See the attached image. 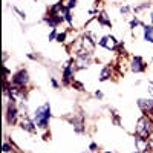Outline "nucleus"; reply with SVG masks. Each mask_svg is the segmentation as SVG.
Masks as SVG:
<instances>
[{
  "label": "nucleus",
  "mask_w": 153,
  "mask_h": 153,
  "mask_svg": "<svg viewBox=\"0 0 153 153\" xmlns=\"http://www.w3.org/2000/svg\"><path fill=\"white\" fill-rule=\"evenodd\" d=\"M138 107L144 113H150L153 110V100H146V98L138 100Z\"/></svg>",
  "instance_id": "5"
},
{
  "label": "nucleus",
  "mask_w": 153,
  "mask_h": 153,
  "mask_svg": "<svg viewBox=\"0 0 153 153\" xmlns=\"http://www.w3.org/2000/svg\"><path fill=\"white\" fill-rule=\"evenodd\" d=\"M34 126H35V123L34 121H31L28 117H25L23 118V121H22V127L25 130H29V132H34L35 129H34Z\"/></svg>",
  "instance_id": "11"
},
{
  "label": "nucleus",
  "mask_w": 153,
  "mask_h": 153,
  "mask_svg": "<svg viewBox=\"0 0 153 153\" xmlns=\"http://www.w3.org/2000/svg\"><path fill=\"white\" fill-rule=\"evenodd\" d=\"M138 25H139V22H138V20H132V22H130V26H132V28L138 26Z\"/></svg>",
  "instance_id": "18"
},
{
  "label": "nucleus",
  "mask_w": 153,
  "mask_h": 153,
  "mask_svg": "<svg viewBox=\"0 0 153 153\" xmlns=\"http://www.w3.org/2000/svg\"><path fill=\"white\" fill-rule=\"evenodd\" d=\"M135 146H136V149H138L139 152H143V153L149 152V141H147L146 138L136 136V138H135Z\"/></svg>",
  "instance_id": "7"
},
{
  "label": "nucleus",
  "mask_w": 153,
  "mask_h": 153,
  "mask_svg": "<svg viewBox=\"0 0 153 153\" xmlns=\"http://www.w3.org/2000/svg\"><path fill=\"white\" fill-rule=\"evenodd\" d=\"M144 38L153 43V26H144Z\"/></svg>",
  "instance_id": "12"
},
{
  "label": "nucleus",
  "mask_w": 153,
  "mask_h": 153,
  "mask_svg": "<svg viewBox=\"0 0 153 153\" xmlns=\"http://www.w3.org/2000/svg\"><path fill=\"white\" fill-rule=\"evenodd\" d=\"M75 66L78 69H84V68H89V60L86 55H78L75 60Z\"/></svg>",
  "instance_id": "10"
},
{
  "label": "nucleus",
  "mask_w": 153,
  "mask_h": 153,
  "mask_svg": "<svg viewBox=\"0 0 153 153\" xmlns=\"http://www.w3.org/2000/svg\"><path fill=\"white\" fill-rule=\"evenodd\" d=\"M28 83V72L26 71H19L14 76H12V84L17 87H23Z\"/></svg>",
  "instance_id": "3"
},
{
  "label": "nucleus",
  "mask_w": 153,
  "mask_h": 153,
  "mask_svg": "<svg viewBox=\"0 0 153 153\" xmlns=\"http://www.w3.org/2000/svg\"><path fill=\"white\" fill-rule=\"evenodd\" d=\"M149 92H150V95L153 97V80L149 83Z\"/></svg>",
  "instance_id": "17"
},
{
  "label": "nucleus",
  "mask_w": 153,
  "mask_h": 153,
  "mask_svg": "<svg viewBox=\"0 0 153 153\" xmlns=\"http://www.w3.org/2000/svg\"><path fill=\"white\" fill-rule=\"evenodd\" d=\"M110 76V69L109 68H104L103 71H101V75H100V80L101 81H104V80H107Z\"/></svg>",
  "instance_id": "14"
},
{
  "label": "nucleus",
  "mask_w": 153,
  "mask_h": 153,
  "mask_svg": "<svg viewBox=\"0 0 153 153\" xmlns=\"http://www.w3.org/2000/svg\"><path fill=\"white\" fill-rule=\"evenodd\" d=\"M60 3H61V6L65 8V9H68V11H69L71 8H74V6H75V0H61Z\"/></svg>",
  "instance_id": "13"
},
{
  "label": "nucleus",
  "mask_w": 153,
  "mask_h": 153,
  "mask_svg": "<svg viewBox=\"0 0 153 153\" xmlns=\"http://www.w3.org/2000/svg\"><path fill=\"white\" fill-rule=\"evenodd\" d=\"M106 153H112V152H106Z\"/></svg>",
  "instance_id": "23"
},
{
  "label": "nucleus",
  "mask_w": 153,
  "mask_h": 153,
  "mask_svg": "<svg viewBox=\"0 0 153 153\" xmlns=\"http://www.w3.org/2000/svg\"><path fill=\"white\" fill-rule=\"evenodd\" d=\"M65 38H66V34H65V32H63V34H58V35H57V42L61 43V42H65Z\"/></svg>",
  "instance_id": "16"
},
{
  "label": "nucleus",
  "mask_w": 153,
  "mask_h": 153,
  "mask_svg": "<svg viewBox=\"0 0 153 153\" xmlns=\"http://www.w3.org/2000/svg\"><path fill=\"white\" fill-rule=\"evenodd\" d=\"M95 95H97V97H98V98H103V94H101V92H97V94H95Z\"/></svg>",
  "instance_id": "20"
},
{
  "label": "nucleus",
  "mask_w": 153,
  "mask_h": 153,
  "mask_svg": "<svg viewBox=\"0 0 153 153\" xmlns=\"http://www.w3.org/2000/svg\"><path fill=\"white\" fill-rule=\"evenodd\" d=\"M100 45L110 51V49H113L115 46H117V40H115L112 35H106V37H103V38L100 40Z\"/></svg>",
  "instance_id": "6"
},
{
  "label": "nucleus",
  "mask_w": 153,
  "mask_h": 153,
  "mask_svg": "<svg viewBox=\"0 0 153 153\" xmlns=\"http://www.w3.org/2000/svg\"><path fill=\"white\" fill-rule=\"evenodd\" d=\"M76 69L75 66V61H69L68 65L65 66V71H63V80H65V83H69L72 80L74 76V71Z\"/></svg>",
  "instance_id": "4"
},
{
  "label": "nucleus",
  "mask_w": 153,
  "mask_h": 153,
  "mask_svg": "<svg viewBox=\"0 0 153 153\" xmlns=\"http://www.w3.org/2000/svg\"><path fill=\"white\" fill-rule=\"evenodd\" d=\"M3 152H9V146H8L6 143L3 144Z\"/></svg>",
  "instance_id": "19"
},
{
  "label": "nucleus",
  "mask_w": 153,
  "mask_h": 153,
  "mask_svg": "<svg viewBox=\"0 0 153 153\" xmlns=\"http://www.w3.org/2000/svg\"><path fill=\"white\" fill-rule=\"evenodd\" d=\"M144 69H146V66H144L143 58H141V57H135V58L132 60V71H133V72H143Z\"/></svg>",
  "instance_id": "9"
},
{
  "label": "nucleus",
  "mask_w": 153,
  "mask_h": 153,
  "mask_svg": "<svg viewBox=\"0 0 153 153\" xmlns=\"http://www.w3.org/2000/svg\"><path fill=\"white\" fill-rule=\"evenodd\" d=\"M49 118H51V106L48 103H45L42 107H38L34 113V123H35V126L42 127V129L48 127Z\"/></svg>",
  "instance_id": "1"
},
{
  "label": "nucleus",
  "mask_w": 153,
  "mask_h": 153,
  "mask_svg": "<svg viewBox=\"0 0 153 153\" xmlns=\"http://www.w3.org/2000/svg\"><path fill=\"white\" fill-rule=\"evenodd\" d=\"M97 149V144H91V150H95Z\"/></svg>",
  "instance_id": "21"
},
{
  "label": "nucleus",
  "mask_w": 153,
  "mask_h": 153,
  "mask_svg": "<svg viewBox=\"0 0 153 153\" xmlns=\"http://www.w3.org/2000/svg\"><path fill=\"white\" fill-rule=\"evenodd\" d=\"M152 132V121L149 117H143V118H139L138 124H136V135L138 136H141V138H149Z\"/></svg>",
  "instance_id": "2"
},
{
  "label": "nucleus",
  "mask_w": 153,
  "mask_h": 153,
  "mask_svg": "<svg viewBox=\"0 0 153 153\" xmlns=\"http://www.w3.org/2000/svg\"><path fill=\"white\" fill-rule=\"evenodd\" d=\"M98 20H100V23H103V25H110V20L107 19V16L104 14V12H101V14H100Z\"/></svg>",
  "instance_id": "15"
},
{
  "label": "nucleus",
  "mask_w": 153,
  "mask_h": 153,
  "mask_svg": "<svg viewBox=\"0 0 153 153\" xmlns=\"http://www.w3.org/2000/svg\"><path fill=\"white\" fill-rule=\"evenodd\" d=\"M152 22H153V14H152Z\"/></svg>",
  "instance_id": "22"
},
{
  "label": "nucleus",
  "mask_w": 153,
  "mask_h": 153,
  "mask_svg": "<svg viewBox=\"0 0 153 153\" xmlns=\"http://www.w3.org/2000/svg\"><path fill=\"white\" fill-rule=\"evenodd\" d=\"M6 117H8V123H9V124H14V123H16V118H17V107L14 106V103H9V104H8V113H6Z\"/></svg>",
  "instance_id": "8"
}]
</instances>
